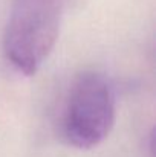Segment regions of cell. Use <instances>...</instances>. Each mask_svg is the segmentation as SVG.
Segmentation results:
<instances>
[{"instance_id": "cell-1", "label": "cell", "mask_w": 156, "mask_h": 157, "mask_svg": "<svg viewBox=\"0 0 156 157\" xmlns=\"http://www.w3.org/2000/svg\"><path fill=\"white\" fill-rule=\"evenodd\" d=\"M61 20V0H14L3 52L22 73L34 75L52 52Z\"/></svg>"}, {"instance_id": "cell-2", "label": "cell", "mask_w": 156, "mask_h": 157, "mask_svg": "<svg viewBox=\"0 0 156 157\" xmlns=\"http://www.w3.org/2000/svg\"><path fill=\"white\" fill-rule=\"evenodd\" d=\"M116 99L110 81L98 72L80 73L69 90L63 113V137L78 150L98 147L113 128Z\"/></svg>"}]
</instances>
